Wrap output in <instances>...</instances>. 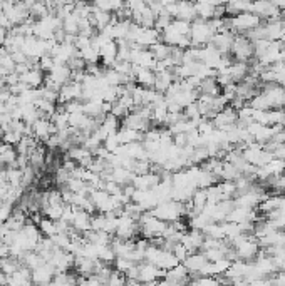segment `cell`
<instances>
[{
    "label": "cell",
    "mask_w": 285,
    "mask_h": 286,
    "mask_svg": "<svg viewBox=\"0 0 285 286\" xmlns=\"http://www.w3.org/2000/svg\"><path fill=\"white\" fill-rule=\"evenodd\" d=\"M213 36H215V30L212 28L210 20L196 19L191 22V28H190L191 47H205V45H208L212 42Z\"/></svg>",
    "instance_id": "1"
},
{
    "label": "cell",
    "mask_w": 285,
    "mask_h": 286,
    "mask_svg": "<svg viewBox=\"0 0 285 286\" xmlns=\"http://www.w3.org/2000/svg\"><path fill=\"white\" fill-rule=\"evenodd\" d=\"M151 213L155 214L158 219L164 221L166 225H171V223H175V221L183 219V216H185V213H186V208H185L183 203H178V201H166V203L158 204L156 208L151 211Z\"/></svg>",
    "instance_id": "2"
},
{
    "label": "cell",
    "mask_w": 285,
    "mask_h": 286,
    "mask_svg": "<svg viewBox=\"0 0 285 286\" xmlns=\"http://www.w3.org/2000/svg\"><path fill=\"white\" fill-rule=\"evenodd\" d=\"M232 57L233 60L237 62H247L250 64L255 55H253V44L248 41L247 36H235V41H233V45H232Z\"/></svg>",
    "instance_id": "3"
},
{
    "label": "cell",
    "mask_w": 285,
    "mask_h": 286,
    "mask_svg": "<svg viewBox=\"0 0 285 286\" xmlns=\"http://www.w3.org/2000/svg\"><path fill=\"white\" fill-rule=\"evenodd\" d=\"M213 125L220 131H226L233 128L238 122V116H237V109H233L232 106H226L223 111H220L216 116L212 119Z\"/></svg>",
    "instance_id": "4"
},
{
    "label": "cell",
    "mask_w": 285,
    "mask_h": 286,
    "mask_svg": "<svg viewBox=\"0 0 285 286\" xmlns=\"http://www.w3.org/2000/svg\"><path fill=\"white\" fill-rule=\"evenodd\" d=\"M138 270H139L138 281H141V283H156L159 279H164V276H166V271L159 270L158 266L150 265V263H146V261L139 263Z\"/></svg>",
    "instance_id": "5"
},
{
    "label": "cell",
    "mask_w": 285,
    "mask_h": 286,
    "mask_svg": "<svg viewBox=\"0 0 285 286\" xmlns=\"http://www.w3.org/2000/svg\"><path fill=\"white\" fill-rule=\"evenodd\" d=\"M32 133H34V137H36V139L45 142L50 136L57 134V129H55V125L50 122V119L41 117L39 121L32 124Z\"/></svg>",
    "instance_id": "6"
},
{
    "label": "cell",
    "mask_w": 285,
    "mask_h": 286,
    "mask_svg": "<svg viewBox=\"0 0 285 286\" xmlns=\"http://www.w3.org/2000/svg\"><path fill=\"white\" fill-rule=\"evenodd\" d=\"M81 97H82V84L69 82V84H66L61 87L57 102H61V104L64 106L71 101H81Z\"/></svg>",
    "instance_id": "7"
},
{
    "label": "cell",
    "mask_w": 285,
    "mask_h": 286,
    "mask_svg": "<svg viewBox=\"0 0 285 286\" xmlns=\"http://www.w3.org/2000/svg\"><path fill=\"white\" fill-rule=\"evenodd\" d=\"M205 241V234L203 231H198V230H188L183 238H181V244L185 246V248L191 253H196L198 249H202Z\"/></svg>",
    "instance_id": "8"
},
{
    "label": "cell",
    "mask_w": 285,
    "mask_h": 286,
    "mask_svg": "<svg viewBox=\"0 0 285 286\" xmlns=\"http://www.w3.org/2000/svg\"><path fill=\"white\" fill-rule=\"evenodd\" d=\"M164 279H168V281L173 286H186V284H190V281H191V274L188 273L186 268L180 263V265L175 266L173 270L166 271V276H164Z\"/></svg>",
    "instance_id": "9"
},
{
    "label": "cell",
    "mask_w": 285,
    "mask_h": 286,
    "mask_svg": "<svg viewBox=\"0 0 285 286\" xmlns=\"http://www.w3.org/2000/svg\"><path fill=\"white\" fill-rule=\"evenodd\" d=\"M133 79H134L136 85H139V87H142V89H153V87H155V82H156V74L153 72L151 69L134 67Z\"/></svg>",
    "instance_id": "10"
},
{
    "label": "cell",
    "mask_w": 285,
    "mask_h": 286,
    "mask_svg": "<svg viewBox=\"0 0 285 286\" xmlns=\"http://www.w3.org/2000/svg\"><path fill=\"white\" fill-rule=\"evenodd\" d=\"M207 263H208V260H207V256H205V253H191L186 256V260L181 263V265L186 268L188 273L191 274V278L193 276L196 278L198 273L202 271V268L207 265Z\"/></svg>",
    "instance_id": "11"
},
{
    "label": "cell",
    "mask_w": 285,
    "mask_h": 286,
    "mask_svg": "<svg viewBox=\"0 0 285 286\" xmlns=\"http://www.w3.org/2000/svg\"><path fill=\"white\" fill-rule=\"evenodd\" d=\"M44 72L41 71L39 67L36 69H31V71H27L25 74H22L20 76V82H24L28 89H39L44 85Z\"/></svg>",
    "instance_id": "12"
},
{
    "label": "cell",
    "mask_w": 285,
    "mask_h": 286,
    "mask_svg": "<svg viewBox=\"0 0 285 286\" xmlns=\"http://www.w3.org/2000/svg\"><path fill=\"white\" fill-rule=\"evenodd\" d=\"M47 77L50 79V81H54L59 87H62V85L71 82L72 71L69 69V66H55L52 71L47 74Z\"/></svg>",
    "instance_id": "13"
},
{
    "label": "cell",
    "mask_w": 285,
    "mask_h": 286,
    "mask_svg": "<svg viewBox=\"0 0 285 286\" xmlns=\"http://www.w3.org/2000/svg\"><path fill=\"white\" fill-rule=\"evenodd\" d=\"M111 248L114 251V255H116V258H128L129 260L131 253L134 251V241H123V239L114 238L111 243Z\"/></svg>",
    "instance_id": "14"
},
{
    "label": "cell",
    "mask_w": 285,
    "mask_h": 286,
    "mask_svg": "<svg viewBox=\"0 0 285 286\" xmlns=\"http://www.w3.org/2000/svg\"><path fill=\"white\" fill-rule=\"evenodd\" d=\"M71 226H72L77 233H81V234L91 231V214L86 213V211H82V209H79L77 214L74 216Z\"/></svg>",
    "instance_id": "15"
},
{
    "label": "cell",
    "mask_w": 285,
    "mask_h": 286,
    "mask_svg": "<svg viewBox=\"0 0 285 286\" xmlns=\"http://www.w3.org/2000/svg\"><path fill=\"white\" fill-rule=\"evenodd\" d=\"M221 92V87L216 82V79H205L198 85V94L200 96H210V97H218Z\"/></svg>",
    "instance_id": "16"
},
{
    "label": "cell",
    "mask_w": 285,
    "mask_h": 286,
    "mask_svg": "<svg viewBox=\"0 0 285 286\" xmlns=\"http://www.w3.org/2000/svg\"><path fill=\"white\" fill-rule=\"evenodd\" d=\"M148 50L153 54V57H155L156 62L166 60V59H169V55H171V47L164 44V42H161V41H159L158 44H155V45H151Z\"/></svg>",
    "instance_id": "17"
},
{
    "label": "cell",
    "mask_w": 285,
    "mask_h": 286,
    "mask_svg": "<svg viewBox=\"0 0 285 286\" xmlns=\"http://www.w3.org/2000/svg\"><path fill=\"white\" fill-rule=\"evenodd\" d=\"M22 266V263L15 258H0V273L12 276V274Z\"/></svg>",
    "instance_id": "18"
},
{
    "label": "cell",
    "mask_w": 285,
    "mask_h": 286,
    "mask_svg": "<svg viewBox=\"0 0 285 286\" xmlns=\"http://www.w3.org/2000/svg\"><path fill=\"white\" fill-rule=\"evenodd\" d=\"M62 28L67 36H77L79 34V19L74 14L67 15L64 20H62Z\"/></svg>",
    "instance_id": "19"
},
{
    "label": "cell",
    "mask_w": 285,
    "mask_h": 286,
    "mask_svg": "<svg viewBox=\"0 0 285 286\" xmlns=\"http://www.w3.org/2000/svg\"><path fill=\"white\" fill-rule=\"evenodd\" d=\"M39 231L44 234L45 238H52L57 234V228H55V221H50L49 218H42L39 223Z\"/></svg>",
    "instance_id": "20"
},
{
    "label": "cell",
    "mask_w": 285,
    "mask_h": 286,
    "mask_svg": "<svg viewBox=\"0 0 285 286\" xmlns=\"http://www.w3.org/2000/svg\"><path fill=\"white\" fill-rule=\"evenodd\" d=\"M112 265H114V270L119 271V273H123L124 276H126V273L131 270V268H134L136 263H133V261L128 260V258H116Z\"/></svg>",
    "instance_id": "21"
},
{
    "label": "cell",
    "mask_w": 285,
    "mask_h": 286,
    "mask_svg": "<svg viewBox=\"0 0 285 286\" xmlns=\"http://www.w3.org/2000/svg\"><path fill=\"white\" fill-rule=\"evenodd\" d=\"M102 146H104L106 149L109 151L111 154L116 152V151L119 149V147H121V142H119V139H118V133H116V134L107 136V137H106V141L102 142Z\"/></svg>",
    "instance_id": "22"
},
{
    "label": "cell",
    "mask_w": 285,
    "mask_h": 286,
    "mask_svg": "<svg viewBox=\"0 0 285 286\" xmlns=\"http://www.w3.org/2000/svg\"><path fill=\"white\" fill-rule=\"evenodd\" d=\"M37 67L41 69L42 72H47L49 74L55 67L54 57L52 55H42L41 59H39V62H37Z\"/></svg>",
    "instance_id": "23"
},
{
    "label": "cell",
    "mask_w": 285,
    "mask_h": 286,
    "mask_svg": "<svg viewBox=\"0 0 285 286\" xmlns=\"http://www.w3.org/2000/svg\"><path fill=\"white\" fill-rule=\"evenodd\" d=\"M22 134L19 133H15V131H7V133L4 134L2 137V141H4V144H9V146H19L20 144V141H22Z\"/></svg>",
    "instance_id": "24"
},
{
    "label": "cell",
    "mask_w": 285,
    "mask_h": 286,
    "mask_svg": "<svg viewBox=\"0 0 285 286\" xmlns=\"http://www.w3.org/2000/svg\"><path fill=\"white\" fill-rule=\"evenodd\" d=\"M188 286H221V283L218 278H202L200 276V278L191 279Z\"/></svg>",
    "instance_id": "25"
},
{
    "label": "cell",
    "mask_w": 285,
    "mask_h": 286,
    "mask_svg": "<svg viewBox=\"0 0 285 286\" xmlns=\"http://www.w3.org/2000/svg\"><path fill=\"white\" fill-rule=\"evenodd\" d=\"M126 276H124L123 273H119L116 270H112L111 276H109V281H107V286H124L126 284Z\"/></svg>",
    "instance_id": "26"
},
{
    "label": "cell",
    "mask_w": 285,
    "mask_h": 286,
    "mask_svg": "<svg viewBox=\"0 0 285 286\" xmlns=\"http://www.w3.org/2000/svg\"><path fill=\"white\" fill-rule=\"evenodd\" d=\"M173 255L176 256V258H178L180 263H183V261L186 260V256L190 255V251H188L181 243H178V244H176L175 248H173Z\"/></svg>",
    "instance_id": "27"
},
{
    "label": "cell",
    "mask_w": 285,
    "mask_h": 286,
    "mask_svg": "<svg viewBox=\"0 0 285 286\" xmlns=\"http://www.w3.org/2000/svg\"><path fill=\"white\" fill-rule=\"evenodd\" d=\"M4 114H7V107H5L4 102H0V116H4Z\"/></svg>",
    "instance_id": "28"
},
{
    "label": "cell",
    "mask_w": 285,
    "mask_h": 286,
    "mask_svg": "<svg viewBox=\"0 0 285 286\" xmlns=\"http://www.w3.org/2000/svg\"><path fill=\"white\" fill-rule=\"evenodd\" d=\"M5 87H7V85H5L4 82H0V92H2V90H4Z\"/></svg>",
    "instance_id": "29"
}]
</instances>
